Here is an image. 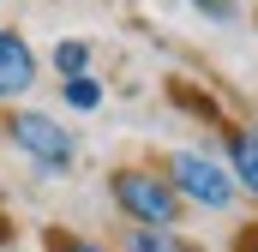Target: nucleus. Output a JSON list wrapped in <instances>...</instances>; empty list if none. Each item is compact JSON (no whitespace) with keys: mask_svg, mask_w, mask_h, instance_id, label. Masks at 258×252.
<instances>
[{"mask_svg":"<svg viewBox=\"0 0 258 252\" xmlns=\"http://www.w3.org/2000/svg\"><path fill=\"white\" fill-rule=\"evenodd\" d=\"M108 198H114V210L126 216L132 228H180V216H186V204H180V192L168 186V174L138 168V162L108 174Z\"/></svg>","mask_w":258,"mask_h":252,"instance_id":"f257e3e1","label":"nucleus"},{"mask_svg":"<svg viewBox=\"0 0 258 252\" xmlns=\"http://www.w3.org/2000/svg\"><path fill=\"white\" fill-rule=\"evenodd\" d=\"M6 138H12L42 174H72V162H78L72 126L54 120V114H42V108H12V114H6Z\"/></svg>","mask_w":258,"mask_h":252,"instance_id":"f03ea898","label":"nucleus"},{"mask_svg":"<svg viewBox=\"0 0 258 252\" xmlns=\"http://www.w3.org/2000/svg\"><path fill=\"white\" fill-rule=\"evenodd\" d=\"M168 186L180 192V204H198V210H234V174L228 162H216L210 150H174L168 156Z\"/></svg>","mask_w":258,"mask_h":252,"instance_id":"7ed1b4c3","label":"nucleus"},{"mask_svg":"<svg viewBox=\"0 0 258 252\" xmlns=\"http://www.w3.org/2000/svg\"><path fill=\"white\" fill-rule=\"evenodd\" d=\"M36 48L18 36V30H6L0 24V102H12V96H24L30 84H36Z\"/></svg>","mask_w":258,"mask_h":252,"instance_id":"20e7f679","label":"nucleus"},{"mask_svg":"<svg viewBox=\"0 0 258 252\" xmlns=\"http://www.w3.org/2000/svg\"><path fill=\"white\" fill-rule=\"evenodd\" d=\"M222 150H228V174H234V186L246 192V198H258V138L222 126Z\"/></svg>","mask_w":258,"mask_h":252,"instance_id":"39448f33","label":"nucleus"},{"mask_svg":"<svg viewBox=\"0 0 258 252\" xmlns=\"http://www.w3.org/2000/svg\"><path fill=\"white\" fill-rule=\"evenodd\" d=\"M120 252H198L192 240H180L174 228H126Z\"/></svg>","mask_w":258,"mask_h":252,"instance_id":"423d86ee","label":"nucleus"},{"mask_svg":"<svg viewBox=\"0 0 258 252\" xmlns=\"http://www.w3.org/2000/svg\"><path fill=\"white\" fill-rule=\"evenodd\" d=\"M60 96H66V108H78V114H96L102 108V84L84 72V78H60Z\"/></svg>","mask_w":258,"mask_h":252,"instance_id":"0eeeda50","label":"nucleus"},{"mask_svg":"<svg viewBox=\"0 0 258 252\" xmlns=\"http://www.w3.org/2000/svg\"><path fill=\"white\" fill-rule=\"evenodd\" d=\"M54 72H60V78H84V72H90V42H78V36L54 42Z\"/></svg>","mask_w":258,"mask_h":252,"instance_id":"6e6552de","label":"nucleus"},{"mask_svg":"<svg viewBox=\"0 0 258 252\" xmlns=\"http://www.w3.org/2000/svg\"><path fill=\"white\" fill-rule=\"evenodd\" d=\"M48 252H108V246H96L84 234H66V228H48Z\"/></svg>","mask_w":258,"mask_h":252,"instance_id":"1a4fd4ad","label":"nucleus"},{"mask_svg":"<svg viewBox=\"0 0 258 252\" xmlns=\"http://www.w3.org/2000/svg\"><path fill=\"white\" fill-rule=\"evenodd\" d=\"M198 18H210V24H234V0H186Z\"/></svg>","mask_w":258,"mask_h":252,"instance_id":"9d476101","label":"nucleus"},{"mask_svg":"<svg viewBox=\"0 0 258 252\" xmlns=\"http://www.w3.org/2000/svg\"><path fill=\"white\" fill-rule=\"evenodd\" d=\"M234 252H258V222H246V228L234 234Z\"/></svg>","mask_w":258,"mask_h":252,"instance_id":"9b49d317","label":"nucleus"},{"mask_svg":"<svg viewBox=\"0 0 258 252\" xmlns=\"http://www.w3.org/2000/svg\"><path fill=\"white\" fill-rule=\"evenodd\" d=\"M0 246H12V216L0 210Z\"/></svg>","mask_w":258,"mask_h":252,"instance_id":"f8f14e48","label":"nucleus"},{"mask_svg":"<svg viewBox=\"0 0 258 252\" xmlns=\"http://www.w3.org/2000/svg\"><path fill=\"white\" fill-rule=\"evenodd\" d=\"M252 138H258V126H252Z\"/></svg>","mask_w":258,"mask_h":252,"instance_id":"ddd939ff","label":"nucleus"}]
</instances>
